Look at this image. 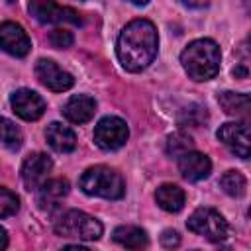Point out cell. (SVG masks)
Masks as SVG:
<instances>
[{
  "instance_id": "6da1fadb",
  "label": "cell",
  "mask_w": 251,
  "mask_h": 251,
  "mask_svg": "<svg viewBox=\"0 0 251 251\" xmlns=\"http://www.w3.org/2000/svg\"><path fill=\"white\" fill-rule=\"evenodd\" d=\"M159 47L157 27L149 20H131L120 33L116 43V55L122 67L129 73H139L147 69L155 57Z\"/></svg>"
},
{
  "instance_id": "7a4b0ae2",
  "label": "cell",
  "mask_w": 251,
  "mask_h": 251,
  "mask_svg": "<svg viewBox=\"0 0 251 251\" xmlns=\"http://www.w3.org/2000/svg\"><path fill=\"white\" fill-rule=\"evenodd\" d=\"M180 63L192 80H210L220 73L222 53L216 41L196 39L180 53Z\"/></svg>"
},
{
  "instance_id": "3957f363",
  "label": "cell",
  "mask_w": 251,
  "mask_h": 251,
  "mask_svg": "<svg viewBox=\"0 0 251 251\" xmlns=\"http://www.w3.org/2000/svg\"><path fill=\"white\" fill-rule=\"evenodd\" d=\"M78 186L82 188L84 194L106 198V200H118L126 194L124 176L118 171L104 165L86 169L78 178Z\"/></svg>"
},
{
  "instance_id": "277c9868",
  "label": "cell",
  "mask_w": 251,
  "mask_h": 251,
  "mask_svg": "<svg viewBox=\"0 0 251 251\" xmlns=\"http://www.w3.org/2000/svg\"><path fill=\"white\" fill-rule=\"evenodd\" d=\"M102 231H104L102 224L94 216L80 212V210H69L55 222V233L61 237L96 241V239H100Z\"/></svg>"
},
{
  "instance_id": "5b68a950",
  "label": "cell",
  "mask_w": 251,
  "mask_h": 251,
  "mask_svg": "<svg viewBox=\"0 0 251 251\" xmlns=\"http://www.w3.org/2000/svg\"><path fill=\"white\" fill-rule=\"evenodd\" d=\"M186 227L196 233V235H202L206 237L208 241H224L227 237V222L224 220V216L212 208H198L194 210L188 220H186Z\"/></svg>"
},
{
  "instance_id": "8992f818",
  "label": "cell",
  "mask_w": 251,
  "mask_h": 251,
  "mask_svg": "<svg viewBox=\"0 0 251 251\" xmlns=\"http://www.w3.org/2000/svg\"><path fill=\"white\" fill-rule=\"evenodd\" d=\"M127 137H129L127 124L118 116H106L94 127V143L104 151H116L124 147Z\"/></svg>"
},
{
  "instance_id": "52a82bcc",
  "label": "cell",
  "mask_w": 251,
  "mask_h": 251,
  "mask_svg": "<svg viewBox=\"0 0 251 251\" xmlns=\"http://www.w3.org/2000/svg\"><path fill=\"white\" fill-rule=\"evenodd\" d=\"M29 14L39 24H75L80 25V16L67 6H59L55 0H29Z\"/></svg>"
},
{
  "instance_id": "ba28073f",
  "label": "cell",
  "mask_w": 251,
  "mask_h": 251,
  "mask_svg": "<svg viewBox=\"0 0 251 251\" xmlns=\"http://www.w3.org/2000/svg\"><path fill=\"white\" fill-rule=\"evenodd\" d=\"M216 135L235 157H241V159L249 157L251 143H249V127L245 122H227L220 126Z\"/></svg>"
},
{
  "instance_id": "9c48e42d",
  "label": "cell",
  "mask_w": 251,
  "mask_h": 251,
  "mask_svg": "<svg viewBox=\"0 0 251 251\" xmlns=\"http://www.w3.org/2000/svg\"><path fill=\"white\" fill-rule=\"evenodd\" d=\"M35 76L37 80L47 86L49 90L53 92H63V90H69L73 84H75V78L71 73L63 71L55 61L51 59H39L35 63Z\"/></svg>"
},
{
  "instance_id": "30bf717a",
  "label": "cell",
  "mask_w": 251,
  "mask_h": 251,
  "mask_svg": "<svg viewBox=\"0 0 251 251\" xmlns=\"http://www.w3.org/2000/svg\"><path fill=\"white\" fill-rule=\"evenodd\" d=\"M53 161L45 153H31L24 159L22 165V182L27 190H37L49 176Z\"/></svg>"
},
{
  "instance_id": "8fae6325",
  "label": "cell",
  "mask_w": 251,
  "mask_h": 251,
  "mask_svg": "<svg viewBox=\"0 0 251 251\" xmlns=\"http://www.w3.org/2000/svg\"><path fill=\"white\" fill-rule=\"evenodd\" d=\"M0 49L12 57H25L31 49V41L20 24L4 22L0 24Z\"/></svg>"
},
{
  "instance_id": "7c38bea8",
  "label": "cell",
  "mask_w": 251,
  "mask_h": 251,
  "mask_svg": "<svg viewBox=\"0 0 251 251\" xmlns=\"http://www.w3.org/2000/svg\"><path fill=\"white\" fill-rule=\"evenodd\" d=\"M10 104H12V110L25 122L39 120L45 112V100L35 90H29V88L16 90L10 96Z\"/></svg>"
},
{
  "instance_id": "4fadbf2b",
  "label": "cell",
  "mask_w": 251,
  "mask_h": 251,
  "mask_svg": "<svg viewBox=\"0 0 251 251\" xmlns=\"http://www.w3.org/2000/svg\"><path fill=\"white\" fill-rule=\"evenodd\" d=\"M178 171L186 180L198 182V180L208 178V175L212 171V163H210L208 155L190 149L178 157Z\"/></svg>"
},
{
  "instance_id": "5bb4252c",
  "label": "cell",
  "mask_w": 251,
  "mask_h": 251,
  "mask_svg": "<svg viewBox=\"0 0 251 251\" xmlns=\"http://www.w3.org/2000/svg\"><path fill=\"white\" fill-rule=\"evenodd\" d=\"M96 112V102L88 94H75L63 106V116L73 124L88 122Z\"/></svg>"
},
{
  "instance_id": "9a60e30c",
  "label": "cell",
  "mask_w": 251,
  "mask_h": 251,
  "mask_svg": "<svg viewBox=\"0 0 251 251\" xmlns=\"http://www.w3.org/2000/svg\"><path fill=\"white\" fill-rule=\"evenodd\" d=\"M45 139L49 143V147L57 153H71L76 147V135L71 127L59 124V122H51L45 129Z\"/></svg>"
},
{
  "instance_id": "2e32d148",
  "label": "cell",
  "mask_w": 251,
  "mask_h": 251,
  "mask_svg": "<svg viewBox=\"0 0 251 251\" xmlns=\"http://www.w3.org/2000/svg\"><path fill=\"white\" fill-rule=\"evenodd\" d=\"M67 194H69V180H65V178H51V180H45L37 188V202H39V206L43 210H51Z\"/></svg>"
},
{
  "instance_id": "e0dca14e",
  "label": "cell",
  "mask_w": 251,
  "mask_h": 251,
  "mask_svg": "<svg viewBox=\"0 0 251 251\" xmlns=\"http://www.w3.org/2000/svg\"><path fill=\"white\" fill-rule=\"evenodd\" d=\"M218 102H220V106L224 108L226 114L235 116V118H241V120H247V118H249L251 100H249L247 94L226 90V92H222V94L218 96Z\"/></svg>"
},
{
  "instance_id": "ac0fdd59",
  "label": "cell",
  "mask_w": 251,
  "mask_h": 251,
  "mask_svg": "<svg viewBox=\"0 0 251 251\" xmlns=\"http://www.w3.org/2000/svg\"><path fill=\"white\" fill-rule=\"evenodd\" d=\"M155 200L157 204L165 210V212H171V214H176L184 208V190L176 184H161L155 192Z\"/></svg>"
},
{
  "instance_id": "d6986e66",
  "label": "cell",
  "mask_w": 251,
  "mask_h": 251,
  "mask_svg": "<svg viewBox=\"0 0 251 251\" xmlns=\"http://www.w3.org/2000/svg\"><path fill=\"white\" fill-rule=\"evenodd\" d=\"M112 237L118 245H122L126 249H141V247H147V243H149L147 233L137 226H120L114 229Z\"/></svg>"
},
{
  "instance_id": "ffe728a7",
  "label": "cell",
  "mask_w": 251,
  "mask_h": 251,
  "mask_svg": "<svg viewBox=\"0 0 251 251\" xmlns=\"http://www.w3.org/2000/svg\"><path fill=\"white\" fill-rule=\"evenodd\" d=\"M22 141H24L22 129L12 120L0 116V143L10 151H18L22 147Z\"/></svg>"
},
{
  "instance_id": "44dd1931",
  "label": "cell",
  "mask_w": 251,
  "mask_h": 251,
  "mask_svg": "<svg viewBox=\"0 0 251 251\" xmlns=\"http://www.w3.org/2000/svg\"><path fill=\"white\" fill-rule=\"evenodd\" d=\"M220 186L229 196H243L247 190V180L239 171H226L220 178Z\"/></svg>"
},
{
  "instance_id": "7402d4cb",
  "label": "cell",
  "mask_w": 251,
  "mask_h": 251,
  "mask_svg": "<svg viewBox=\"0 0 251 251\" xmlns=\"http://www.w3.org/2000/svg\"><path fill=\"white\" fill-rule=\"evenodd\" d=\"M192 147H194L192 137L186 135V133H182V131H176V133H173V135L167 137V155H171V157H176L178 159L182 153L190 151Z\"/></svg>"
},
{
  "instance_id": "603a6c76",
  "label": "cell",
  "mask_w": 251,
  "mask_h": 251,
  "mask_svg": "<svg viewBox=\"0 0 251 251\" xmlns=\"http://www.w3.org/2000/svg\"><path fill=\"white\" fill-rule=\"evenodd\" d=\"M18 208H20V200H18V196H16L12 190L0 186V218L14 216V214L18 212Z\"/></svg>"
},
{
  "instance_id": "cb8c5ba5",
  "label": "cell",
  "mask_w": 251,
  "mask_h": 251,
  "mask_svg": "<svg viewBox=\"0 0 251 251\" xmlns=\"http://www.w3.org/2000/svg\"><path fill=\"white\" fill-rule=\"evenodd\" d=\"M206 118H208L206 108H202V106H190V108H186L182 112V116L178 118V122H180V126H194L196 127L202 122H206Z\"/></svg>"
},
{
  "instance_id": "d4e9b609",
  "label": "cell",
  "mask_w": 251,
  "mask_h": 251,
  "mask_svg": "<svg viewBox=\"0 0 251 251\" xmlns=\"http://www.w3.org/2000/svg\"><path fill=\"white\" fill-rule=\"evenodd\" d=\"M73 33L65 27H55L51 33H49V43L55 47V49H67L73 45Z\"/></svg>"
},
{
  "instance_id": "484cf974",
  "label": "cell",
  "mask_w": 251,
  "mask_h": 251,
  "mask_svg": "<svg viewBox=\"0 0 251 251\" xmlns=\"http://www.w3.org/2000/svg\"><path fill=\"white\" fill-rule=\"evenodd\" d=\"M161 243L165 247H176L180 243V237H178V233L175 229H165L163 235H161Z\"/></svg>"
},
{
  "instance_id": "4316f807",
  "label": "cell",
  "mask_w": 251,
  "mask_h": 251,
  "mask_svg": "<svg viewBox=\"0 0 251 251\" xmlns=\"http://www.w3.org/2000/svg\"><path fill=\"white\" fill-rule=\"evenodd\" d=\"M176 2H180V4L186 6V8H194V10L206 8V6L210 4V0H176Z\"/></svg>"
},
{
  "instance_id": "83f0119b",
  "label": "cell",
  "mask_w": 251,
  "mask_h": 251,
  "mask_svg": "<svg viewBox=\"0 0 251 251\" xmlns=\"http://www.w3.org/2000/svg\"><path fill=\"white\" fill-rule=\"evenodd\" d=\"M6 245H8V231L0 226V249H6Z\"/></svg>"
},
{
  "instance_id": "f1b7e54d",
  "label": "cell",
  "mask_w": 251,
  "mask_h": 251,
  "mask_svg": "<svg viewBox=\"0 0 251 251\" xmlns=\"http://www.w3.org/2000/svg\"><path fill=\"white\" fill-rule=\"evenodd\" d=\"M127 2H131V4H135V6H145V4H149V0H127Z\"/></svg>"
}]
</instances>
